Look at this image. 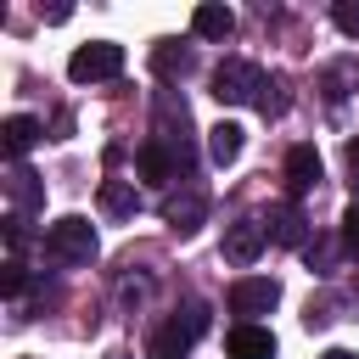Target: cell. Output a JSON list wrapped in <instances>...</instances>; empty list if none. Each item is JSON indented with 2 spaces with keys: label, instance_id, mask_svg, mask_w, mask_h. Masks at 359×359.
<instances>
[{
  "label": "cell",
  "instance_id": "277c9868",
  "mask_svg": "<svg viewBox=\"0 0 359 359\" xmlns=\"http://www.w3.org/2000/svg\"><path fill=\"white\" fill-rule=\"evenodd\" d=\"M224 303H230V314H241V325H252V314H269V309L280 303V286H275L269 275H241Z\"/></svg>",
  "mask_w": 359,
  "mask_h": 359
},
{
  "label": "cell",
  "instance_id": "7a4b0ae2",
  "mask_svg": "<svg viewBox=\"0 0 359 359\" xmlns=\"http://www.w3.org/2000/svg\"><path fill=\"white\" fill-rule=\"evenodd\" d=\"M118 73H123V45H112V39H90L67 56L73 84H101V79H118Z\"/></svg>",
  "mask_w": 359,
  "mask_h": 359
},
{
  "label": "cell",
  "instance_id": "52a82bcc",
  "mask_svg": "<svg viewBox=\"0 0 359 359\" xmlns=\"http://www.w3.org/2000/svg\"><path fill=\"white\" fill-rule=\"evenodd\" d=\"M185 157L168 146V140H146L140 151H135V168H140V180H151V185H163V180H174V168H180Z\"/></svg>",
  "mask_w": 359,
  "mask_h": 359
},
{
  "label": "cell",
  "instance_id": "44dd1931",
  "mask_svg": "<svg viewBox=\"0 0 359 359\" xmlns=\"http://www.w3.org/2000/svg\"><path fill=\"white\" fill-rule=\"evenodd\" d=\"M342 247L359 258V208H348V213H342Z\"/></svg>",
  "mask_w": 359,
  "mask_h": 359
},
{
  "label": "cell",
  "instance_id": "30bf717a",
  "mask_svg": "<svg viewBox=\"0 0 359 359\" xmlns=\"http://www.w3.org/2000/svg\"><path fill=\"white\" fill-rule=\"evenodd\" d=\"M191 342H196V337L185 331V320H163V325L146 337V353H151V359H185Z\"/></svg>",
  "mask_w": 359,
  "mask_h": 359
},
{
  "label": "cell",
  "instance_id": "8992f818",
  "mask_svg": "<svg viewBox=\"0 0 359 359\" xmlns=\"http://www.w3.org/2000/svg\"><path fill=\"white\" fill-rule=\"evenodd\" d=\"M163 219H168V230L191 236V230L208 219V196H202V191H174V196H163Z\"/></svg>",
  "mask_w": 359,
  "mask_h": 359
},
{
  "label": "cell",
  "instance_id": "3957f363",
  "mask_svg": "<svg viewBox=\"0 0 359 359\" xmlns=\"http://www.w3.org/2000/svg\"><path fill=\"white\" fill-rule=\"evenodd\" d=\"M213 95L224 101V107H241V101H252L258 107V95H264V67H252V62H219L213 67Z\"/></svg>",
  "mask_w": 359,
  "mask_h": 359
},
{
  "label": "cell",
  "instance_id": "9a60e30c",
  "mask_svg": "<svg viewBox=\"0 0 359 359\" xmlns=\"http://www.w3.org/2000/svg\"><path fill=\"white\" fill-rule=\"evenodd\" d=\"M6 191H11L17 208H45V185H39V174L28 163H11L6 168Z\"/></svg>",
  "mask_w": 359,
  "mask_h": 359
},
{
  "label": "cell",
  "instance_id": "6da1fadb",
  "mask_svg": "<svg viewBox=\"0 0 359 359\" xmlns=\"http://www.w3.org/2000/svg\"><path fill=\"white\" fill-rule=\"evenodd\" d=\"M45 258L50 264H90L95 258V224L84 213H67L45 230Z\"/></svg>",
  "mask_w": 359,
  "mask_h": 359
},
{
  "label": "cell",
  "instance_id": "ac0fdd59",
  "mask_svg": "<svg viewBox=\"0 0 359 359\" xmlns=\"http://www.w3.org/2000/svg\"><path fill=\"white\" fill-rule=\"evenodd\" d=\"M331 22H337L348 39H359V0H337V6H331Z\"/></svg>",
  "mask_w": 359,
  "mask_h": 359
},
{
  "label": "cell",
  "instance_id": "603a6c76",
  "mask_svg": "<svg viewBox=\"0 0 359 359\" xmlns=\"http://www.w3.org/2000/svg\"><path fill=\"white\" fill-rule=\"evenodd\" d=\"M6 241H11V252H17V247H22V241H28V230H22V219H17V213H11V219H6Z\"/></svg>",
  "mask_w": 359,
  "mask_h": 359
},
{
  "label": "cell",
  "instance_id": "8fae6325",
  "mask_svg": "<svg viewBox=\"0 0 359 359\" xmlns=\"http://www.w3.org/2000/svg\"><path fill=\"white\" fill-rule=\"evenodd\" d=\"M191 34H196V39H230V34H236V11L208 0V6L191 11Z\"/></svg>",
  "mask_w": 359,
  "mask_h": 359
},
{
  "label": "cell",
  "instance_id": "5b68a950",
  "mask_svg": "<svg viewBox=\"0 0 359 359\" xmlns=\"http://www.w3.org/2000/svg\"><path fill=\"white\" fill-rule=\"evenodd\" d=\"M264 241H269L264 219H236V224H224V258H230V264H252V258L264 252Z\"/></svg>",
  "mask_w": 359,
  "mask_h": 359
},
{
  "label": "cell",
  "instance_id": "4fadbf2b",
  "mask_svg": "<svg viewBox=\"0 0 359 359\" xmlns=\"http://www.w3.org/2000/svg\"><path fill=\"white\" fill-rule=\"evenodd\" d=\"M269 241H280V247H303V236H309V219L297 213V202H280L275 213H269Z\"/></svg>",
  "mask_w": 359,
  "mask_h": 359
},
{
  "label": "cell",
  "instance_id": "5bb4252c",
  "mask_svg": "<svg viewBox=\"0 0 359 359\" xmlns=\"http://www.w3.org/2000/svg\"><path fill=\"white\" fill-rule=\"evenodd\" d=\"M241 146H247V129H241V123H213V129H208V157H213L219 168H230V163L241 157Z\"/></svg>",
  "mask_w": 359,
  "mask_h": 359
},
{
  "label": "cell",
  "instance_id": "9c48e42d",
  "mask_svg": "<svg viewBox=\"0 0 359 359\" xmlns=\"http://www.w3.org/2000/svg\"><path fill=\"white\" fill-rule=\"evenodd\" d=\"M314 185H320V151H314V146H292V151H286V191L303 196V191H314Z\"/></svg>",
  "mask_w": 359,
  "mask_h": 359
},
{
  "label": "cell",
  "instance_id": "cb8c5ba5",
  "mask_svg": "<svg viewBox=\"0 0 359 359\" xmlns=\"http://www.w3.org/2000/svg\"><path fill=\"white\" fill-rule=\"evenodd\" d=\"M348 185L359 191V140H348Z\"/></svg>",
  "mask_w": 359,
  "mask_h": 359
},
{
  "label": "cell",
  "instance_id": "d6986e66",
  "mask_svg": "<svg viewBox=\"0 0 359 359\" xmlns=\"http://www.w3.org/2000/svg\"><path fill=\"white\" fill-rule=\"evenodd\" d=\"M258 112H264V118H280V112H286V95H280V84H275V79H264V95H258Z\"/></svg>",
  "mask_w": 359,
  "mask_h": 359
},
{
  "label": "cell",
  "instance_id": "7402d4cb",
  "mask_svg": "<svg viewBox=\"0 0 359 359\" xmlns=\"http://www.w3.org/2000/svg\"><path fill=\"white\" fill-rule=\"evenodd\" d=\"M185 331H191V337L208 331V309H202V303H185Z\"/></svg>",
  "mask_w": 359,
  "mask_h": 359
},
{
  "label": "cell",
  "instance_id": "e0dca14e",
  "mask_svg": "<svg viewBox=\"0 0 359 359\" xmlns=\"http://www.w3.org/2000/svg\"><path fill=\"white\" fill-rule=\"evenodd\" d=\"M151 62H157V73H168V79H174V73H185V67H191V50H185V45H157V56H151Z\"/></svg>",
  "mask_w": 359,
  "mask_h": 359
},
{
  "label": "cell",
  "instance_id": "ba28073f",
  "mask_svg": "<svg viewBox=\"0 0 359 359\" xmlns=\"http://www.w3.org/2000/svg\"><path fill=\"white\" fill-rule=\"evenodd\" d=\"M224 359H275V337H269L264 325H230Z\"/></svg>",
  "mask_w": 359,
  "mask_h": 359
},
{
  "label": "cell",
  "instance_id": "ffe728a7",
  "mask_svg": "<svg viewBox=\"0 0 359 359\" xmlns=\"http://www.w3.org/2000/svg\"><path fill=\"white\" fill-rule=\"evenodd\" d=\"M22 286H28V269H22V258H11V264L0 269V292H6V297H17Z\"/></svg>",
  "mask_w": 359,
  "mask_h": 359
},
{
  "label": "cell",
  "instance_id": "d4e9b609",
  "mask_svg": "<svg viewBox=\"0 0 359 359\" xmlns=\"http://www.w3.org/2000/svg\"><path fill=\"white\" fill-rule=\"evenodd\" d=\"M320 359H353V353H348V348H325Z\"/></svg>",
  "mask_w": 359,
  "mask_h": 359
},
{
  "label": "cell",
  "instance_id": "7c38bea8",
  "mask_svg": "<svg viewBox=\"0 0 359 359\" xmlns=\"http://www.w3.org/2000/svg\"><path fill=\"white\" fill-rule=\"evenodd\" d=\"M39 135H45V123H39V118H28V112H17V118H6V123H0V146H6V157H11V163H17Z\"/></svg>",
  "mask_w": 359,
  "mask_h": 359
},
{
  "label": "cell",
  "instance_id": "2e32d148",
  "mask_svg": "<svg viewBox=\"0 0 359 359\" xmlns=\"http://www.w3.org/2000/svg\"><path fill=\"white\" fill-rule=\"evenodd\" d=\"M101 208H107L112 219H129V213L140 208V196H135V180H101Z\"/></svg>",
  "mask_w": 359,
  "mask_h": 359
}]
</instances>
